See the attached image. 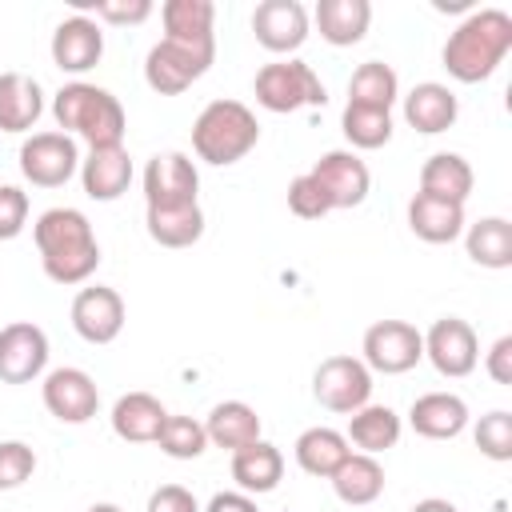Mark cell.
I'll use <instances>...</instances> for the list:
<instances>
[{
  "instance_id": "obj_1",
  "label": "cell",
  "mask_w": 512,
  "mask_h": 512,
  "mask_svg": "<svg viewBox=\"0 0 512 512\" xmlns=\"http://www.w3.org/2000/svg\"><path fill=\"white\" fill-rule=\"evenodd\" d=\"M44 276L52 284H84L100 268V244L80 208H48L32 224Z\"/></svg>"
},
{
  "instance_id": "obj_2",
  "label": "cell",
  "mask_w": 512,
  "mask_h": 512,
  "mask_svg": "<svg viewBox=\"0 0 512 512\" xmlns=\"http://www.w3.org/2000/svg\"><path fill=\"white\" fill-rule=\"evenodd\" d=\"M508 52H512V16L504 8H480L456 24V32L444 40L440 60L452 80L480 84L504 64Z\"/></svg>"
},
{
  "instance_id": "obj_3",
  "label": "cell",
  "mask_w": 512,
  "mask_h": 512,
  "mask_svg": "<svg viewBox=\"0 0 512 512\" xmlns=\"http://www.w3.org/2000/svg\"><path fill=\"white\" fill-rule=\"evenodd\" d=\"M52 116H56L60 132H68L72 140L80 136L88 148H112L124 140V128H128L124 104L108 88L88 84V80L64 84L52 96Z\"/></svg>"
},
{
  "instance_id": "obj_4",
  "label": "cell",
  "mask_w": 512,
  "mask_h": 512,
  "mask_svg": "<svg viewBox=\"0 0 512 512\" xmlns=\"http://www.w3.org/2000/svg\"><path fill=\"white\" fill-rule=\"evenodd\" d=\"M256 140H260L256 112L240 100H212L192 120V152L216 168L244 160L256 148Z\"/></svg>"
},
{
  "instance_id": "obj_5",
  "label": "cell",
  "mask_w": 512,
  "mask_h": 512,
  "mask_svg": "<svg viewBox=\"0 0 512 512\" xmlns=\"http://www.w3.org/2000/svg\"><path fill=\"white\" fill-rule=\"evenodd\" d=\"M216 60V36H164L144 56V80L160 96H180Z\"/></svg>"
},
{
  "instance_id": "obj_6",
  "label": "cell",
  "mask_w": 512,
  "mask_h": 512,
  "mask_svg": "<svg viewBox=\"0 0 512 512\" xmlns=\"http://www.w3.org/2000/svg\"><path fill=\"white\" fill-rule=\"evenodd\" d=\"M252 92H256V104L264 112H296V108H316L328 100L312 64H304L296 56L264 64L252 80Z\"/></svg>"
},
{
  "instance_id": "obj_7",
  "label": "cell",
  "mask_w": 512,
  "mask_h": 512,
  "mask_svg": "<svg viewBox=\"0 0 512 512\" xmlns=\"http://www.w3.org/2000/svg\"><path fill=\"white\" fill-rule=\"evenodd\" d=\"M312 396L320 408L336 416H352L356 408L372 404V372L360 356H324L312 372Z\"/></svg>"
},
{
  "instance_id": "obj_8",
  "label": "cell",
  "mask_w": 512,
  "mask_h": 512,
  "mask_svg": "<svg viewBox=\"0 0 512 512\" xmlns=\"http://www.w3.org/2000/svg\"><path fill=\"white\" fill-rule=\"evenodd\" d=\"M360 352H364L360 360L368 364V372L400 376L424 360V332L408 320H376L368 324Z\"/></svg>"
},
{
  "instance_id": "obj_9",
  "label": "cell",
  "mask_w": 512,
  "mask_h": 512,
  "mask_svg": "<svg viewBox=\"0 0 512 512\" xmlns=\"http://www.w3.org/2000/svg\"><path fill=\"white\" fill-rule=\"evenodd\" d=\"M20 172L36 188H60L80 172V148L68 132H32L20 144Z\"/></svg>"
},
{
  "instance_id": "obj_10",
  "label": "cell",
  "mask_w": 512,
  "mask_h": 512,
  "mask_svg": "<svg viewBox=\"0 0 512 512\" xmlns=\"http://www.w3.org/2000/svg\"><path fill=\"white\" fill-rule=\"evenodd\" d=\"M424 356H428V364H432L440 376L460 380V376L476 372V364H480V340H476V332H472L468 320H460V316H440V320L424 332Z\"/></svg>"
},
{
  "instance_id": "obj_11",
  "label": "cell",
  "mask_w": 512,
  "mask_h": 512,
  "mask_svg": "<svg viewBox=\"0 0 512 512\" xmlns=\"http://www.w3.org/2000/svg\"><path fill=\"white\" fill-rule=\"evenodd\" d=\"M48 368V332L32 320H12L0 328V380L32 384Z\"/></svg>"
},
{
  "instance_id": "obj_12",
  "label": "cell",
  "mask_w": 512,
  "mask_h": 512,
  "mask_svg": "<svg viewBox=\"0 0 512 512\" xmlns=\"http://www.w3.org/2000/svg\"><path fill=\"white\" fill-rule=\"evenodd\" d=\"M200 192V172L192 156L184 152H156L144 168V200L148 208H180L196 204Z\"/></svg>"
},
{
  "instance_id": "obj_13",
  "label": "cell",
  "mask_w": 512,
  "mask_h": 512,
  "mask_svg": "<svg viewBox=\"0 0 512 512\" xmlns=\"http://www.w3.org/2000/svg\"><path fill=\"white\" fill-rule=\"evenodd\" d=\"M40 396L60 424H88L100 408V388L84 368H52L40 384Z\"/></svg>"
},
{
  "instance_id": "obj_14",
  "label": "cell",
  "mask_w": 512,
  "mask_h": 512,
  "mask_svg": "<svg viewBox=\"0 0 512 512\" xmlns=\"http://www.w3.org/2000/svg\"><path fill=\"white\" fill-rule=\"evenodd\" d=\"M308 176H312V180L320 184V192L328 196L332 212H336V208H356V204H364V200H368V188H372L368 164H364L356 152H344V148L324 152V156L308 168Z\"/></svg>"
},
{
  "instance_id": "obj_15",
  "label": "cell",
  "mask_w": 512,
  "mask_h": 512,
  "mask_svg": "<svg viewBox=\"0 0 512 512\" xmlns=\"http://www.w3.org/2000/svg\"><path fill=\"white\" fill-rule=\"evenodd\" d=\"M252 36L260 48L288 56L308 40V8L300 0H260L252 8Z\"/></svg>"
},
{
  "instance_id": "obj_16",
  "label": "cell",
  "mask_w": 512,
  "mask_h": 512,
  "mask_svg": "<svg viewBox=\"0 0 512 512\" xmlns=\"http://www.w3.org/2000/svg\"><path fill=\"white\" fill-rule=\"evenodd\" d=\"M72 328L88 344H112L124 332V296L108 284L80 288L72 300Z\"/></svg>"
},
{
  "instance_id": "obj_17",
  "label": "cell",
  "mask_w": 512,
  "mask_h": 512,
  "mask_svg": "<svg viewBox=\"0 0 512 512\" xmlns=\"http://www.w3.org/2000/svg\"><path fill=\"white\" fill-rule=\"evenodd\" d=\"M100 56H104V32H100L96 16L76 12V16L56 24V32H52V64L60 72L80 76V72L96 68Z\"/></svg>"
},
{
  "instance_id": "obj_18",
  "label": "cell",
  "mask_w": 512,
  "mask_h": 512,
  "mask_svg": "<svg viewBox=\"0 0 512 512\" xmlns=\"http://www.w3.org/2000/svg\"><path fill=\"white\" fill-rule=\"evenodd\" d=\"M80 184L100 204L120 200L128 192V184H132V156L124 152V144L88 148V156L80 160Z\"/></svg>"
},
{
  "instance_id": "obj_19",
  "label": "cell",
  "mask_w": 512,
  "mask_h": 512,
  "mask_svg": "<svg viewBox=\"0 0 512 512\" xmlns=\"http://www.w3.org/2000/svg\"><path fill=\"white\" fill-rule=\"evenodd\" d=\"M408 424L424 440H452L468 428V404L456 392H424L412 400Z\"/></svg>"
},
{
  "instance_id": "obj_20",
  "label": "cell",
  "mask_w": 512,
  "mask_h": 512,
  "mask_svg": "<svg viewBox=\"0 0 512 512\" xmlns=\"http://www.w3.org/2000/svg\"><path fill=\"white\" fill-rule=\"evenodd\" d=\"M460 116V100L448 84L440 80H420L408 96H404V120L424 132V136H436V132H448Z\"/></svg>"
},
{
  "instance_id": "obj_21",
  "label": "cell",
  "mask_w": 512,
  "mask_h": 512,
  "mask_svg": "<svg viewBox=\"0 0 512 512\" xmlns=\"http://www.w3.org/2000/svg\"><path fill=\"white\" fill-rule=\"evenodd\" d=\"M44 116V88L28 72H0V132H28Z\"/></svg>"
},
{
  "instance_id": "obj_22",
  "label": "cell",
  "mask_w": 512,
  "mask_h": 512,
  "mask_svg": "<svg viewBox=\"0 0 512 512\" xmlns=\"http://www.w3.org/2000/svg\"><path fill=\"white\" fill-rule=\"evenodd\" d=\"M164 420H168V408L152 392H124L112 404V432L128 444H156Z\"/></svg>"
},
{
  "instance_id": "obj_23",
  "label": "cell",
  "mask_w": 512,
  "mask_h": 512,
  "mask_svg": "<svg viewBox=\"0 0 512 512\" xmlns=\"http://www.w3.org/2000/svg\"><path fill=\"white\" fill-rule=\"evenodd\" d=\"M232 480L248 496H264L284 480V452L268 440H252L248 448L232 452Z\"/></svg>"
},
{
  "instance_id": "obj_24",
  "label": "cell",
  "mask_w": 512,
  "mask_h": 512,
  "mask_svg": "<svg viewBox=\"0 0 512 512\" xmlns=\"http://www.w3.org/2000/svg\"><path fill=\"white\" fill-rule=\"evenodd\" d=\"M472 184H476V172L460 152H432L420 164V192L424 196L464 204L472 196Z\"/></svg>"
},
{
  "instance_id": "obj_25",
  "label": "cell",
  "mask_w": 512,
  "mask_h": 512,
  "mask_svg": "<svg viewBox=\"0 0 512 512\" xmlns=\"http://www.w3.org/2000/svg\"><path fill=\"white\" fill-rule=\"evenodd\" d=\"M408 228L424 244H452L464 232V204H452V200H436V196L416 192L408 200Z\"/></svg>"
},
{
  "instance_id": "obj_26",
  "label": "cell",
  "mask_w": 512,
  "mask_h": 512,
  "mask_svg": "<svg viewBox=\"0 0 512 512\" xmlns=\"http://www.w3.org/2000/svg\"><path fill=\"white\" fill-rule=\"evenodd\" d=\"M312 20L332 48H352L364 40L372 24V4L368 0H320Z\"/></svg>"
},
{
  "instance_id": "obj_27",
  "label": "cell",
  "mask_w": 512,
  "mask_h": 512,
  "mask_svg": "<svg viewBox=\"0 0 512 512\" xmlns=\"http://www.w3.org/2000/svg\"><path fill=\"white\" fill-rule=\"evenodd\" d=\"M400 432H404V424H400V416H396L388 404H364V408H356V412L348 416L344 440H348L352 448H360L364 456H380V452L396 448Z\"/></svg>"
},
{
  "instance_id": "obj_28",
  "label": "cell",
  "mask_w": 512,
  "mask_h": 512,
  "mask_svg": "<svg viewBox=\"0 0 512 512\" xmlns=\"http://www.w3.org/2000/svg\"><path fill=\"white\" fill-rule=\"evenodd\" d=\"M348 440H344V432H336V428H328V424H316V428H304L300 436H296V444H292V456H296V464L308 472V476H320V480H328L344 460H348Z\"/></svg>"
},
{
  "instance_id": "obj_29",
  "label": "cell",
  "mask_w": 512,
  "mask_h": 512,
  "mask_svg": "<svg viewBox=\"0 0 512 512\" xmlns=\"http://www.w3.org/2000/svg\"><path fill=\"white\" fill-rule=\"evenodd\" d=\"M204 432H208V444H216L224 452H236V448H248L252 440H260V416L244 400H224L208 412Z\"/></svg>"
},
{
  "instance_id": "obj_30",
  "label": "cell",
  "mask_w": 512,
  "mask_h": 512,
  "mask_svg": "<svg viewBox=\"0 0 512 512\" xmlns=\"http://www.w3.org/2000/svg\"><path fill=\"white\" fill-rule=\"evenodd\" d=\"M328 480H332L336 500H344L352 508H364L384 492V468L376 456H364V452H348V460Z\"/></svg>"
},
{
  "instance_id": "obj_31",
  "label": "cell",
  "mask_w": 512,
  "mask_h": 512,
  "mask_svg": "<svg viewBox=\"0 0 512 512\" xmlns=\"http://www.w3.org/2000/svg\"><path fill=\"white\" fill-rule=\"evenodd\" d=\"M144 228L160 248H192L204 236V208L200 200L180 204V208H148Z\"/></svg>"
},
{
  "instance_id": "obj_32",
  "label": "cell",
  "mask_w": 512,
  "mask_h": 512,
  "mask_svg": "<svg viewBox=\"0 0 512 512\" xmlns=\"http://www.w3.org/2000/svg\"><path fill=\"white\" fill-rule=\"evenodd\" d=\"M464 248L472 264L500 272L512 264V224L504 216H480L476 224H464Z\"/></svg>"
},
{
  "instance_id": "obj_33",
  "label": "cell",
  "mask_w": 512,
  "mask_h": 512,
  "mask_svg": "<svg viewBox=\"0 0 512 512\" xmlns=\"http://www.w3.org/2000/svg\"><path fill=\"white\" fill-rule=\"evenodd\" d=\"M396 96H400V80H396L392 64H384V60H364L348 80V104H368V108L392 112Z\"/></svg>"
},
{
  "instance_id": "obj_34",
  "label": "cell",
  "mask_w": 512,
  "mask_h": 512,
  "mask_svg": "<svg viewBox=\"0 0 512 512\" xmlns=\"http://www.w3.org/2000/svg\"><path fill=\"white\" fill-rule=\"evenodd\" d=\"M340 128H344L352 148L372 152V148H384L392 140V112L388 108H368V104H344Z\"/></svg>"
},
{
  "instance_id": "obj_35",
  "label": "cell",
  "mask_w": 512,
  "mask_h": 512,
  "mask_svg": "<svg viewBox=\"0 0 512 512\" xmlns=\"http://www.w3.org/2000/svg\"><path fill=\"white\" fill-rule=\"evenodd\" d=\"M164 36H216V4L212 0H168L160 8Z\"/></svg>"
},
{
  "instance_id": "obj_36",
  "label": "cell",
  "mask_w": 512,
  "mask_h": 512,
  "mask_svg": "<svg viewBox=\"0 0 512 512\" xmlns=\"http://www.w3.org/2000/svg\"><path fill=\"white\" fill-rule=\"evenodd\" d=\"M156 444H160V452L172 456V460H196V456H204V448H208V432H204L200 420H192V416H172V412H168V420H164Z\"/></svg>"
},
{
  "instance_id": "obj_37",
  "label": "cell",
  "mask_w": 512,
  "mask_h": 512,
  "mask_svg": "<svg viewBox=\"0 0 512 512\" xmlns=\"http://www.w3.org/2000/svg\"><path fill=\"white\" fill-rule=\"evenodd\" d=\"M476 448L488 456V460H496V464H504V460H512V416L504 412V408H492V412H484L480 420H476Z\"/></svg>"
},
{
  "instance_id": "obj_38",
  "label": "cell",
  "mask_w": 512,
  "mask_h": 512,
  "mask_svg": "<svg viewBox=\"0 0 512 512\" xmlns=\"http://www.w3.org/2000/svg\"><path fill=\"white\" fill-rule=\"evenodd\" d=\"M36 472V452L24 440H0V492L28 484Z\"/></svg>"
},
{
  "instance_id": "obj_39",
  "label": "cell",
  "mask_w": 512,
  "mask_h": 512,
  "mask_svg": "<svg viewBox=\"0 0 512 512\" xmlns=\"http://www.w3.org/2000/svg\"><path fill=\"white\" fill-rule=\"evenodd\" d=\"M76 12H96V24H144L152 16V0H72Z\"/></svg>"
},
{
  "instance_id": "obj_40",
  "label": "cell",
  "mask_w": 512,
  "mask_h": 512,
  "mask_svg": "<svg viewBox=\"0 0 512 512\" xmlns=\"http://www.w3.org/2000/svg\"><path fill=\"white\" fill-rule=\"evenodd\" d=\"M288 208H292V216H300V220H320V216L332 212L328 196L320 192V184H316L308 172L292 176V184H288Z\"/></svg>"
},
{
  "instance_id": "obj_41",
  "label": "cell",
  "mask_w": 512,
  "mask_h": 512,
  "mask_svg": "<svg viewBox=\"0 0 512 512\" xmlns=\"http://www.w3.org/2000/svg\"><path fill=\"white\" fill-rule=\"evenodd\" d=\"M28 224V192L16 184H0V240H16Z\"/></svg>"
},
{
  "instance_id": "obj_42",
  "label": "cell",
  "mask_w": 512,
  "mask_h": 512,
  "mask_svg": "<svg viewBox=\"0 0 512 512\" xmlns=\"http://www.w3.org/2000/svg\"><path fill=\"white\" fill-rule=\"evenodd\" d=\"M144 512H200V504H196V496L184 484H160L148 496V508Z\"/></svg>"
},
{
  "instance_id": "obj_43",
  "label": "cell",
  "mask_w": 512,
  "mask_h": 512,
  "mask_svg": "<svg viewBox=\"0 0 512 512\" xmlns=\"http://www.w3.org/2000/svg\"><path fill=\"white\" fill-rule=\"evenodd\" d=\"M484 372L496 380V384H512V336H500L488 352H484Z\"/></svg>"
},
{
  "instance_id": "obj_44",
  "label": "cell",
  "mask_w": 512,
  "mask_h": 512,
  "mask_svg": "<svg viewBox=\"0 0 512 512\" xmlns=\"http://www.w3.org/2000/svg\"><path fill=\"white\" fill-rule=\"evenodd\" d=\"M200 512H260L248 492H216Z\"/></svg>"
},
{
  "instance_id": "obj_45",
  "label": "cell",
  "mask_w": 512,
  "mask_h": 512,
  "mask_svg": "<svg viewBox=\"0 0 512 512\" xmlns=\"http://www.w3.org/2000/svg\"><path fill=\"white\" fill-rule=\"evenodd\" d=\"M408 512H460L452 500H444V496H424V500H416Z\"/></svg>"
},
{
  "instance_id": "obj_46",
  "label": "cell",
  "mask_w": 512,
  "mask_h": 512,
  "mask_svg": "<svg viewBox=\"0 0 512 512\" xmlns=\"http://www.w3.org/2000/svg\"><path fill=\"white\" fill-rule=\"evenodd\" d=\"M88 512H124V508H120V504H108V500H100V504H92Z\"/></svg>"
}]
</instances>
